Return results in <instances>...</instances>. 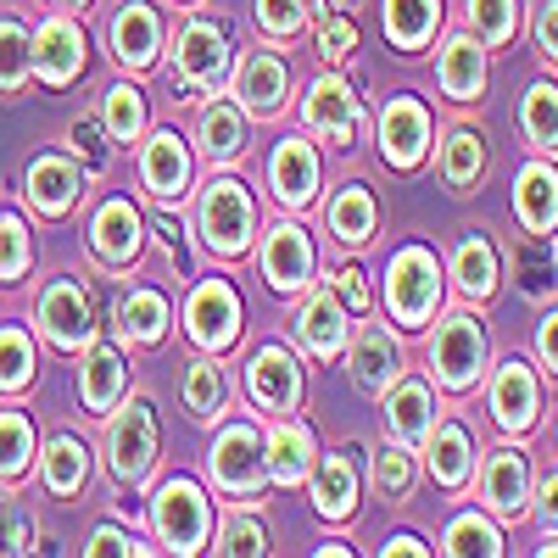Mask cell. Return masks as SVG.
<instances>
[{
	"mask_svg": "<svg viewBox=\"0 0 558 558\" xmlns=\"http://www.w3.org/2000/svg\"><path fill=\"white\" fill-rule=\"evenodd\" d=\"M436 296H441V279H436V257L425 246H408L391 257V274H386V302L397 313V324L418 330L430 313H436Z\"/></svg>",
	"mask_w": 558,
	"mask_h": 558,
	"instance_id": "cell-4",
	"label": "cell"
},
{
	"mask_svg": "<svg viewBox=\"0 0 558 558\" xmlns=\"http://www.w3.org/2000/svg\"><path fill=\"white\" fill-rule=\"evenodd\" d=\"M313 502H318L324 520H347L357 508V470L347 463V452H330L313 470Z\"/></svg>",
	"mask_w": 558,
	"mask_h": 558,
	"instance_id": "cell-30",
	"label": "cell"
},
{
	"mask_svg": "<svg viewBox=\"0 0 558 558\" xmlns=\"http://www.w3.org/2000/svg\"><path fill=\"white\" fill-rule=\"evenodd\" d=\"M430 475L441 486H463L470 481V430L463 425H430Z\"/></svg>",
	"mask_w": 558,
	"mask_h": 558,
	"instance_id": "cell-37",
	"label": "cell"
},
{
	"mask_svg": "<svg viewBox=\"0 0 558 558\" xmlns=\"http://www.w3.org/2000/svg\"><path fill=\"white\" fill-rule=\"evenodd\" d=\"M542 363H547L553 375H558V307L542 318Z\"/></svg>",
	"mask_w": 558,
	"mask_h": 558,
	"instance_id": "cell-57",
	"label": "cell"
},
{
	"mask_svg": "<svg viewBox=\"0 0 558 558\" xmlns=\"http://www.w3.org/2000/svg\"><path fill=\"white\" fill-rule=\"evenodd\" d=\"M84 481H89V452H84V441L57 436L51 447H45V486H51L57 497H73Z\"/></svg>",
	"mask_w": 558,
	"mask_h": 558,
	"instance_id": "cell-38",
	"label": "cell"
},
{
	"mask_svg": "<svg viewBox=\"0 0 558 558\" xmlns=\"http://www.w3.org/2000/svg\"><path fill=\"white\" fill-rule=\"evenodd\" d=\"M173 51H179V73H184L191 89H218L229 78V39H223V28L213 17H191V23H184Z\"/></svg>",
	"mask_w": 558,
	"mask_h": 558,
	"instance_id": "cell-7",
	"label": "cell"
},
{
	"mask_svg": "<svg viewBox=\"0 0 558 558\" xmlns=\"http://www.w3.org/2000/svg\"><path fill=\"white\" fill-rule=\"evenodd\" d=\"M257 23H263L274 39H291V34H302V23H307V0H257Z\"/></svg>",
	"mask_w": 558,
	"mask_h": 558,
	"instance_id": "cell-50",
	"label": "cell"
},
{
	"mask_svg": "<svg viewBox=\"0 0 558 558\" xmlns=\"http://www.w3.org/2000/svg\"><path fill=\"white\" fill-rule=\"evenodd\" d=\"M425 146H430V112L418 107V101H391L386 112H380V151H386V162L391 168H413L418 157H425Z\"/></svg>",
	"mask_w": 558,
	"mask_h": 558,
	"instance_id": "cell-17",
	"label": "cell"
},
{
	"mask_svg": "<svg viewBox=\"0 0 558 558\" xmlns=\"http://www.w3.org/2000/svg\"><path fill=\"white\" fill-rule=\"evenodd\" d=\"M218 553H268V531H263L252 514H241V520H229V525H223Z\"/></svg>",
	"mask_w": 558,
	"mask_h": 558,
	"instance_id": "cell-51",
	"label": "cell"
},
{
	"mask_svg": "<svg viewBox=\"0 0 558 558\" xmlns=\"http://www.w3.org/2000/svg\"><path fill=\"white\" fill-rule=\"evenodd\" d=\"M302 118H307L313 134H324V140H336V146H347V140L357 134V96H352V84L336 78V73H324V78L307 89Z\"/></svg>",
	"mask_w": 558,
	"mask_h": 558,
	"instance_id": "cell-13",
	"label": "cell"
},
{
	"mask_svg": "<svg viewBox=\"0 0 558 558\" xmlns=\"http://www.w3.org/2000/svg\"><path fill=\"white\" fill-rule=\"evenodd\" d=\"M0 553H28V520L12 497H0Z\"/></svg>",
	"mask_w": 558,
	"mask_h": 558,
	"instance_id": "cell-52",
	"label": "cell"
},
{
	"mask_svg": "<svg viewBox=\"0 0 558 558\" xmlns=\"http://www.w3.org/2000/svg\"><path fill=\"white\" fill-rule=\"evenodd\" d=\"M514 213L525 229H536V235H547V229H558V173L553 168H520L514 179Z\"/></svg>",
	"mask_w": 558,
	"mask_h": 558,
	"instance_id": "cell-27",
	"label": "cell"
},
{
	"mask_svg": "<svg viewBox=\"0 0 558 558\" xmlns=\"http://www.w3.org/2000/svg\"><path fill=\"white\" fill-rule=\"evenodd\" d=\"M34 73V39L17 17H0V96H17Z\"/></svg>",
	"mask_w": 558,
	"mask_h": 558,
	"instance_id": "cell-36",
	"label": "cell"
},
{
	"mask_svg": "<svg viewBox=\"0 0 558 558\" xmlns=\"http://www.w3.org/2000/svg\"><path fill=\"white\" fill-rule=\"evenodd\" d=\"M536 408H542V391L531 380L525 363H502L497 380H492V413L502 430H531L536 425Z\"/></svg>",
	"mask_w": 558,
	"mask_h": 558,
	"instance_id": "cell-23",
	"label": "cell"
},
{
	"mask_svg": "<svg viewBox=\"0 0 558 558\" xmlns=\"http://www.w3.org/2000/svg\"><path fill=\"white\" fill-rule=\"evenodd\" d=\"M123 380H129V363L112 341H89L84 352V368H78V397L89 413H107L118 397H123Z\"/></svg>",
	"mask_w": 558,
	"mask_h": 558,
	"instance_id": "cell-22",
	"label": "cell"
},
{
	"mask_svg": "<svg viewBox=\"0 0 558 558\" xmlns=\"http://www.w3.org/2000/svg\"><path fill=\"white\" fill-rule=\"evenodd\" d=\"M140 179H146V191L157 202L184 196V184H191V151H184V140L173 129H157L146 140V151H140Z\"/></svg>",
	"mask_w": 558,
	"mask_h": 558,
	"instance_id": "cell-14",
	"label": "cell"
},
{
	"mask_svg": "<svg viewBox=\"0 0 558 558\" xmlns=\"http://www.w3.org/2000/svg\"><path fill=\"white\" fill-rule=\"evenodd\" d=\"M336 296H341L347 313H363V307H368V291H363V274H357V268H341V274H336Z\"/></svg>",
	"mask_w": 558,
	"mask_h": 558,
	"instance_id": "cell-54",
	"label": "cell"
},
{
	"mask_svg": "<svg viewBox=\"0 0 558 558\" xmlns=\"http://www.w3.org/2000/svg\"><path fill=\"white\" fill-rule=\"evenodd\" d=\"M34 73L45 84H68L84 73V28L73 17H45L34 34Z\"/></svg>",
	"mask_w": 558,
	"mask_h": 558,
	"instance_id": "cell-12",
	"label": "cell"
},
{
	"mask_svg": "<svg viewBox=\"0 0 558 558\" xmlns=\"http://www.w3.org/2000/svg\"><path fill=\"white\" fill-rule=\"evenodd\" d=\"M418 553H430L418 536H391V542H386V558H418Z\"/></svg>",
	"mask_w": 558,
	"mask_h": 558,
	"instance_id": "cell-59",
	"label": "cell"
},
{
	"mask_svg": "<svg viewBox=\"0 0 558 558\" xmlns=\"http://www.w3.org/2000/svg\"><path fill=\"white\" fill-rule=\"evenodd\" d=\"M101 140H107V134H101L96 118H78V123H73V146L84 151L89 168H101V162H107V146H101Z\"/></svg>",
	"mask_w": 558,
	"mask_h": 558,
	"instance_id": "cell-53",
	"label": "cell"
},
{
	"mask_svg": "<svg viewBox=\"0 0 558 558\" xmlns=\"http://www.w3.org/2000/svg\"><path fill=\"white\" fill-rule=\"evenodd\" d=\"M246 397L268 413H291L302 402V368L286 347H257L246 357Z\"/></svg>",
	"mask_w": 558,
	"mask_h": 558,
	"instance_id": "cell-9",
	"label": "cell"
},
{
	"mask_svg": "<svg viewBox=\"0 0 558 558\" xmlns=\"http://www.w3.org/2000/svg\"><path fill=\"white\" fill-rule=\"evenodd\" d=\"M481 84H486L481 45L475 39H447V51H441V89L452 101H470V96H481Z\"/></svg>",
	"mask_w": 558,
	"mask_h": 558,
	"instance_id": "cell-32",
	"label": "cell"
},
{
	"mask_svg": "<svg viewBox=\"0 0 558 558\" xmlns=\"http://www.w3.org/2000/svg\"><path fill=\"white\" fill-rule=\"evenodd\" d=\"M151 531H157V542L168 553H202L207 531H213V508H207L202 486H191V481L157 486V497H151Z\"/></svg>",
	"mask_w": 558,
	"mask_h": 558,
	"instance_id": "cell-2",
	"label": "cell"
},
{
	"mask_svg": "<svg viewBox=\"0 0 558 558\" xmlns=\"http://www.w3.org/2000/svg\"><path fill=\"white\" fill-rule=\"evenodd\" d=\"M213 486L235 492V497H252L263 481H268V463H263V441L252 425H229L218 441H213Z\"/></svg>",
	"mask_w": 558,
	"mask_h": 558,
	"instance_id": "cell-6",
	"label": "cell"
},
{
	"mask_svg": "<svg viewBox=\"0 0 558 558\" xmlns=\"http://www.w3.org/2000/svg\"><path fill=\"white\" fill-rule=\"evenodd\" d=\"M263 463H268V481L302 486L313 475V430L307 425H274L263 441Z\"/></svg>",
	"mask_w": 558,
	"mask_h": 558,
	"instance_id": "cell-24",
	"label": "cell"
},
{
	"mask_svg": "<svg viewBox=\"0 0 558 558\" xmlns=\"http://www.w3.org/2000/svg\"><path fill=\"white\" fill-rule=\"evenodd\" d=\"M57 7H84V0H57Z\"/></svg>",
	"mask_w": 558,
	"mask_h": 558,
	"instance_id": "cell-62",
	"label": "cell"
},
{
	"mask_svg": "<svg viewBox=\"0 0 558 558\" xmlns=\"http://www.w3.org/2000/svg\"><path fill=\"white\" fill-rule=\"evenodd\" d=\"M184 324H191V341L202 352H223L229 341L241 336V302H235V291H229L223 279H202V286L191 291V302H184Z\"/></svg>",
	"mask_w": 558,
	"mask_h": 558,
	"instance_id": "cell-5",
	"label": "cell"
},
{
	"mask_svg": "<svg viewBox=\"0 0 558 558\" xmlns=\"http://www.w3.org/2000/svg\"><path fill=\"white\" fill-rule=\"evenodd\" d=\"M268 184H274V196L286 207H307L318 196V157H313V146L302 134H291V140H279V146H274Z\"/></svg>",
	"mask_w": 558,
	"mask_h": 558,
	"instance_id": "cell-16",
	"label": "cell"
},
{
	"mask_svg": "<svg viewBox=\"0 0 558 558\" xmlns=\"http://www.w3.org/2000/svg\"><path fill=\"white\" fill-rule=\"evenodd\" d=\"M34 263V241L23 218H0V286H12V279H23Z\"/></svg>",
	"mask_w": 558,
	"mask_h": 558,
	"instance_id": "cell-45",
	"label": "cell"
},
{
	"mask_svg": "<svg viewBox=\"0 0 558 558\" xmlns=\"http://www.w3.org/2000/svg\"><path fill=\"white\" fill-rule=\"evenodd\" d=\"M107 39H112V57L123 68H151L157 51H162V23H157V12L146 7V0H129V7H118Z\"/></svg>",
	"mask_w": 558,
	"mask_h": 558,
	"instance_id": "cell-15",
	"label": "cell"
},
{
	"mask_svg": "<svg viewBox=\"0 0 558 558\" xmlns=\"http://www.w3.org/2000/svg\"><path fill=\"white\" fill-rule=\"evenodd\" d=\"M542 520H547V525H558V481H547V486H542Z\"/></svg>",
	"mask_w": 558,
	"mask_h": 558,
	"instance_id": "cell-60",
	"label": "cell"
},
{
	"mask_svg": "<svg viewBox=\"0 0 558 558\" xmlns=\"http://www.w3.org/2000/svg\"><path fill=\"white\" fill-rule=\"evenodd\" d=\"M196 146H202L207 162H235L241 146H246V123H241V112L229 107V101L202 107V118H196Z\"/></svg>",
	"mask_w": 558,
	"mask_h": 558,
	"instance_id": "cell-29",
	"label": "cell"
},
{
	"mask_svg": "<svg viewBox=\"0 0 558 558\" xmlns=\"http://www.w3.org/2000/svg\"><path fill=\"white\" fill-rule=\"evenodd\" d=\"M28 458H34V425H28V413H0V481L23 475Z\"/></svg>",
	"mask_w": 558,
	"mask_h": 558,
	"instance_id": "cell-42",
	"label": "cell"
},
{
	"mask_svg": "<svg viewBox=\"0 0 558 558\" xmlns=\"http://www.w3.org/2000/svg\"><path fill=\"white\" fill-rule=\"evenodd\" d=\"M386 430L397 441H425L430 436V386L425 380H391L386 386Z\"/></svg>",
	"mask_w": 558,
	"mask_h": 558,
	"instance_id": "cell-28",
	"label": "cell"
},
{
	"mask_svg": "<svg viewBox=\"0 0 558 558\" xmlns=\"http://www.w3.org/2000/svg\"><path fill=\"white\" fill-rule=\"evenodd\" d=\"M531 492V458L520 452H492L486 470H481V497L497 508V514H520Z\"/></svg>",
	"mask_w": 558,
	"mask_h": 558,
	"instance_id": "cell-26",
	"label": "cell"
},
{
	"mask_svg": "<svg viewBox=\"0 0 558 558\" xmlns=\"http://www.w3.org/2000/svg\"><path fill=\"white\" fill-rule=\"evenodd\" d=\"M520 268H531V279H525V286H531V296H542L547 286H553V279H547V263H542V252H520Z\"/></svg>",
	"mask_w": 558,
	"mask_h": 558,
	"instance_id": "cell-58",
	"label": "cell"
},
{
	"mask_svg": "<svg viewBox=\"0 0 558 558\" xmlns=\"http://www.w3.org/2000/svg\"><path fill=\"white\" fill-rule=\"evenodd\" d=\"M23 184H28L34 213L62 218V213L78 202V191H84V173H78L68 157H34V162H28V173H23Z\"/></svg>",
	"mask_w": 558,
	"mask_h": 558,
	"instance_id": "cell-21",
	"label": "cell"
},
{
	"mask_svg": "<svg viewBox=\"0 0 558 558\" xmlns=\"http://www.w3.org/2000/svg\"><path fill=\"white\" fill-rule=\"evenodd\" d=\"M452 279L463 286V296H492V291H497V252H492L486 235H463V241H458Z\"/></svg>",
	"mask_w": 558,
	"mask_h": 558,
	"instance_id": "cell-34",
	"label": "cell"
},
{
	"mask_svg": "<svg viewBox=\"0 0 558 558\" xmlns=\"http://www.w3.org/2000/svg\"><path fill=\"white\" fill-rule=\"evenodd\" d=\"M520 123H525V134H531V146L558 151V89H553V84H536L531 96L520 101Z\"/></svg>",
	"mask_w": 558,
	"mask_h": 558,
	"instance_id": "cell-39",
	"label": "cell"
},
{
	"mask_svg": "<svg viewBox=\"0 0 558 558\" xmlns=\"http://www.w3.org/2000/svg\"><path fill=\"white\" fill-rule=\"evenodd\" d=\"M357 51V28L347 12H330V17H318V57L324 62H347Z\"/></svg>",
	"mask_w": 558,
	"mask_h": 558,
	"instance_id": "cell-48",
	"label": "cell"
},
{
	"mask_svg": "<svg viewBox=\"0 0 558 558\" xmlns=\"http://www.w3.org/2000/svg\"><path fill=\"white\" fill-rule=\"evenodd\" d=\"M223 402H229V391H223V375L207 363V357H196L191 368H184V408H191L196 418H218L223 413Z\"/></svg>",
	"mask_w": 558,
	"mask_h": 558,
	"instance_id": "cell-40",
	"label": "cell"
},
{
	"mask_svg": "<svg viewBox=\"0 0 558 558\" xmlns=\"http://www.w3.org/2000/svg\"><path fill=\"white\" fill-rule=\"evenodd\" d=\"M107 463L123 486H140L157 463V413L146 397H134L112 425H107Z\"/></svg>",
	"mask_w": 558,
	"mask_h": 558,
	"instance_id": "cell-3",
	"label": "cell"
},
{
	"mask_svg": "<svg viewBox=\"0 0 558 558\" xmlns=\"http://www.w3.org/2000/svg\"><path fill=\"white\" fill-rule=\"evenodd\" d=\"M402 375V352H397V341L386 336V330H363L357 341H352V380H357V391H368V397H386V386Z\"/></svg>",
	"mask_w": 558,
	"mask_h": 558,
	"instance_id": "cell-25",
	"label": "cell"
},
{
	"mask_svg": "<svg viewBox=\"0 0 558 558\" xmlns=\"http://www.w3.org/2000/svg\"><path fill=\"white\" fill-rule=\"evenodd\" d=\"M28 380H34V341L17 324H7L0 330V391H23Z\"/></svg>",
	"mask_w": 558,
	"mask_h": 558,
	"instance_id": "cell-43",
	"label": "cell"
},
{
	"mask_svg": "<svg viewBox=\"0 0 558 558\" xmlns=\"http://www.w3.org/2000/svg\"><path fill=\"white\" fill-rule=\"evenodd\" d=\"M118 330L123 341H140V347H157L168 336V302L157 291H129L118 302Z\"/></svg>",
	"mask_w": 558,
	"mask_h": 558,
	"instance_id": "cell-31",
	"label": "cell"
},
{
	"mask_svg": "<svg viewBox=\"0 0 558 558\" xmlns=\"http://www.w3.org/2000/svg\"><path fill=\"white\" fill-rule=\"evenodd\" d=\"M470 23H475L481 45H502L514 34V0H470Z\"/></svg>",
	"mask_w": 558,
	"mask_h": 558,
	"instance_id": "cell-47",
	"label": "cell"
},
{
	"mask_svg": "<svg viewBox=\"0 0 558 558\" xmlns=\"http://www.w3.org/2000/svg\"><path fill=\"white\" fill-rule=\"evenodd\" d=\"M536 39H542L547 62H558V0H547V7H542V17H536Z\"/></svg>",
	"mask_w": 558,
	"mask_h": 558,
	"instance_id": "cell-55",
	"label": "cell"
},
{
	"mask_svg": "<svg viewBox=\"0 0 558 558\" xmlns=\"http://www.w3.org/2000/svg\"><path fill=\"white\" fill-rule=\"evenodd\" d=\"M39 330L57 347H89L96 341V313H89V296H84L78 279H57V286L39 296Z\"/></svg>",
	"mask_w": 558,
	"mask_h": 558,
	"instance_id": "cell-10",
	"label": "cell"
},
{
	"mask_svg": "<svg viewBox=\"0 0 558 558\" xmlns=\"http://www.w3.org/2000/svg\"><path fill=\"white\" fill-rule=\"evenodd\" d=\"M330 229L341 246H363L375 235V196L363 191V184H341L336 202H330Z\"/></svg>",
	"mask_w": 558,
	"mask_h": 558,
	"instance_id": "cell-33",
	"label": "cell"
},
{
	"mask_svg": "<svg viewBox=\"0 0 558 558\" xmlns=\"http://www.w3.org/2000/svg\"><path fill=\"white\" fill-rule=\"evenodd\" d=\"M140 235H146V223H140V213H134L123 196L107 202V207L96 213V223H89V246H96V257H101L107 268L134 263V257H140Z\"/></svg>",
	"mask_w": 558,
	"mask_h": 558,
	"instance_id": "cell-20",
	"label": "cell"
},
{
	"mask_svg": "<svg viewBox=\"0 0 558 558\" xmlns=\"http://www.w3.org/2000/svg\"><path fill=\"white\" fill-rule=\"evenodd\" d=\"M481 363H486V336H481V324L475 318H447L436 341H430V368H436V380L441 386H470L481 375Z\"/></svg>",
	"mask_w": 558,
	"mask_h": 558,
	"instance_id": "cell-8",
	"label": "cell"
},
{
	"mask_svg": "<svg viewBox=\"0 0 558 558\" xmlns=\"http://www.w3.org/2000/svg\"><path fill=\"white\" fill-rule=\"evenodd\" d=\"M441 553H502V536L481 520V514H458L452 525H447V542H441Z\"/></svg>",
	"mask_w": 558,
	"mask_h": 558,
	"instance_id": "cell-46",
	"label": "cell"
},
{
	"mask_svg": "<svg viewBox=\"0 0 558 558\" xmlns=\"http://www.w3.org/2000/svg\"><path fill=\"white\" fill-rule=\"evenodd\" d=\"M84 553H146V547H140L129 531H96V536H89V547Z\"/></svg>",
	"mask_w": 558,
	"mask_h": 558,
	"instance_id": "cell-56",
	"label": "cell"
},
{
	"mask_svg": "<svg viewBox=\"0 0 558 558\" xmlns=\"http://www.w3.org/2000/svg\"><path fill=\"white\" fill-rule=\"evenodd\" d=\"M107 134L118 140V146L146 134V101H140V89H129V84L107 89Z\"/></svg>",
	"mask_w": 558,
	"mask_h": 558,
	"instance_id": "cell-44",
	"label": "cell"
},
{
	"mask_svg": "<svg viewBox=\"0 0 558 558\" xmlns=\"http://www.w3.org/2000/svg\"><path fill=\"white\" fill-rule=\"evenodd\" d=\"M441 17V0H386V34L402 45V51H418Z\"/></svg>",
	"mask_w": 558,
	"mask_h": 558,
	"instance_id": "cell-35",
	"label": "cell"
},
{
	"mask_svg": "<svg viewBox=\"0 0 558 558\" xmlns=\"http://www.w3.org/2000/svg\"><path fill=\"white\" fill-rule=\"evenodd\" d=\"M252 229H257L252 196L241 191L235 179H213L202 191V202H196V235H202V246L218 252V257H235V252H246Z\"/></svg>",
	"mask_w": 558,
	"mask_h": 558,
	"instance_id": "cell-1",
	"label": "cell"
},
{
	"mask_svg": "<svg viewBox=\"0 0 558 558\" xmlns=\"http://www.w3.org/2000/svg\"><path fill=\"white\" fill-rule=\"evenodd\" d=\"M347 330H352V324H347V307H341L336 291H313L296 307V336H302V347L313 357H336L347 347Z\"/></svg>",
	"mask_w": 558,
	"mask_h": 558,
	"instance_id": "cell-19",
	"label": "cell"
},
{
	"mask_svg": "<svg viewBox=\"0 0 558 558\" xmlns=\"http://www.w3.org/2000/svg\"><path fill=\"white\" fill-rule=\"evenodd\" d=\"M263 279L274 291H307L313 286V241L296 223H274L263 241Z\"/></svg>",
	"mask_w": 558,
	"mask_h": 558,
	"instance_id": "cell-11",
	"label": "cell"
},
{
	"mask_svg": "<svg viewBox=\"0 0 558 558\" xmlns=\"http://www.w3.org/2000/svg\"><path fill=\"white\" fill-rule=\"evenodd\" d=\"M408 481H413V458L402 447H380L375 452V492L380 497H402Z\"/></svg>",
	"mask_w": 558,
	"mask_h": 558,
	"instance_id": "cell-49",
	"label": "cell"
},
{
	"mask_svg": "<svg viewBox=\"0 0 558 558\" xmlns=\"http://www.w3.org/2000/svg\"><path fill=\"white\" fill-rule=\"evenodd\" d=\"M286 89H291V73L274 51H252L241 68H235V101L257 118H274L286 107Z\"/></svg>",
	"mask_w": 558,
	"mask_h": 558,
	"instance_id": "cell-18",
	"label": "cell"
},
{
	"mask_svg": "<svg viewBox=\"0 0 558 558\" xmlns=\"http://www.w3.org/2000/svg\"><path fill=\"white\" fill-rule=\"evenodd\" d=\"M481 168H486L481 140H475L470 129H458V134L447 140V151H441V173H447V184H452V191H470V184L481 179Z\"/></svg>",
	"mask_w": 558,
	"mask_h": 558,
	"instance_id": "cell-41",
	"label": "cell"
},
{
	"mask_svg": "<svg viewBox=\"0 0 558 558\" xmlns=\"http://www.w3.org/2000/svg\"><path fill=\"white\" fill-rule=\"evenodd\" d=\"M330 7H336V12H352V7H357V0H330Z\"/></svg>",
	"mask_w": 558,
	"mask_h": 558,
	"instance_id": "cell-61",
	"label": "cell"
}]
</instances>
